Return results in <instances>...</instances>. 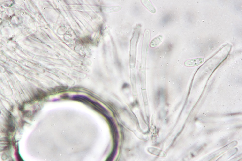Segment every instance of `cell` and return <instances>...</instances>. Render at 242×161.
<instances>
[{
  "mask_svg": "<svg viewBox=\"0 0 242 161\" xmlns=\"http://www.w3.org/2000/svg\"><path fill=\"white\" fill-rule=\"evenodd\" d=\"M204 59L202 58H198L187 60L184 62V65L187 67H194L203 63Z\"/></svg>",
  "mask_w": 242,
  "mask_h": 161,
  "instance_id": "obj_1",
  "label": "cell"
},
{
  "mask_svg": "<svg viewBox=\"0 0 242 161\" xmlns=\"http://www.w3.org/2000/svg\"><path fill=\"white\" fill-rule=\"evenodd\" d=\"M163 39V37L159 35L154 38L150 43V46L152 48H154L158 46L161 43Z\"/></svg>",
  "mask_w": 242,
  "mask_h": 161,
  "instance_id": "obj_2",
  "label": "cell"
},
{
  "mask_svg": "<svg viewBox=\"0 0 242 161\" xmlns=\"http://www.w3.org/2000/svg\"><path fill=\"white\" fill-rule=\"evenodd\" d=\"M143 4L152 13H155L156 10L151 2L148 0H142Z\"/></svg>",
  "mask_w": 242,
  "mask_h": 161,
  "instance_id": "obj_3",
  "label": "cell"
},
{
  "mask_svg": "<svg viewBox=\"0 0 242 161\" xmlns=\"http://www.w3.org/2000/svg\"><path fill=\"white\" fill-rule=\"evenodd\" d=\"M6 122L5 126L7 130L11 133L13 132L15 130V127L13 123V120L8 118Z\"/></svg>",
  "mask_w": 242,
  "mask_h": 161,
  "instance_id": "obj_4",
  "label": "cell"
},
{
  "mask_svg": "<svg viewBox=\"0 0 242 161\" xmlns=\"http://www.w3.org/2000/svg\"><path fill=\"white\" fill-rule=\"evenodd\" d=\"M46 96V93L40 89H38L36 93L34 95L35 98L37 100H41Z\"/></svg>",
  "mask_w": 242,
  "mask_h": 161,
  "instance_id": "obj_5",
  "label": "cell"
},
{
  "mask_svg": "<svg viewBox=\"0 0 242 161\" xmlns=\"http://www.w3.org/2000/svg\"><path fill=\"white\" fill-rule=\"evenodd\" d=\"M16 154L17 155L16 156L17 157V158L18 159V160H19V161H23V159L21 157V156L19 153V152H18V150L17 151V152H16Z\"/></svg>",
  "mask_w": 242,
  "mask_h": 161,
  "instance_id": "obj_6",
  "label": "cell"
},
{
  "mask_svg": "<svg viewBox=\"0 0 242 161\" xmlns=\"http://www.w3.org/2000/svg\"><path fill=\"white\" fill-rule=\"evenodd\" d=\"M24 107L23 106H20L19 107V109L21 111H23L24 109Z\"/></svg>",
  "mask_w": 242,
  "mask_h": 161,
  "instance_id": "obj_7",
  "label": "cell"
},
{
  "mask_svg": "<svg viewBox=\"0 0 242 161\" xmlns=\"http://www.w3.org/2000/svg\"><path fill=\"white\" fill-rule=\"evenodd\" d=\"M128 86V85L127 84L125 83L123 85V88H124L126 87H127Z\"/></svg>",
  "mask_w": 242,
  "mask_h": 161,
  "instance_id": "obj_8",
  "label": "cell"
}]
</instances>
